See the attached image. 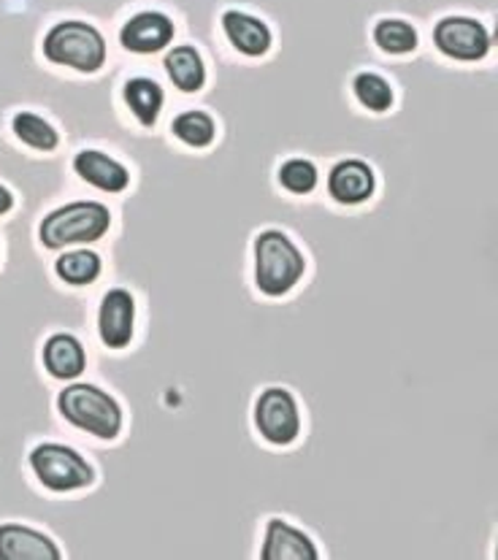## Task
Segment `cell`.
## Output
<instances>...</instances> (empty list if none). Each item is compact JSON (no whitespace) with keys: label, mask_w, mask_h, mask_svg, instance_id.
Here are the masks:
<instances>
[{"label":"cell","mask_w":498,"mask_h":560,"mask_svg":"<svg viewBox=\"0 0 498 560\" xmlns=\"http://www.w3.org/2000/svg\"><path fill=\"white\" fill-rule=\"evenodd\" d=\"M306 255L293 236L279 228H266L252 242V279L268 299H282L306 277Z\"/></svg>","instance_id":"cell-1"},{"label":"cell","mask_w":498,"mask_h":560,"mask_svg":"<svg viewBox=\"0 0 498 560\" xmlns=\"http://www.w3.org/2000/svg\"><path fill=\"white\" fill-rule=\"evenodd\" d=\"M114 225L112 206L101 201L77 198L68 201L38 222V242L49 253H57L71 244H101Z\"/></svg>","instance_id":"cell-2"},{"label":"cell","mask_w":498,"mask_h":560,"mask_svg":"<svg viewBox=\"0 0 498 560\" xmlns=\"http://www.w3.org/2000/svg\"><path fill=\"white\" fill-rule=\"evenodd\" d=\"M57 411L77 431L90 433L101 442H114L123 433L125 415L117 396L99 382H71L57 393Z\"/></svg>","instance_id":"cell-3"},{"label":"cell","mask_w":498,"mask_h":560,"mask_svg":"<svg viewBox=\"0 0 498 560\" xmlns=\"http://www.w3.org/2000/svg\"><path fill=\"white\" fill-rule=\"evenodd\" d=\"M33 479L55 495H73L95 485V466L82 450L66 442H38L27 455Z\"/></svg>","instance_id":"cell-4"},{"label":"cell","mask_w":498,"mask_h":560,"mask_svg":"<svg viewBox=\"0 0 498 560\" xmlns=\"http://www.w3.org/2000/svg\"><path fill=\"white\" fill-rule=\"evenodd\" d=\"M44 57L55 66L71 68V71L93 77L108 60L106 38L95 25L82 20H62L49 27L42 44Z\"/></svg>","instance_id":"cell-5"},{"label":"cell","mask_w":498,"mask_h":560,"mask_svg":"<svg viewBox=\"0 0 498 560\" xmlns=\"http://www.w3.org/2000/svg\"><path fill=\"white\" fill-rule=\"evenodd\" d=\"M431 47L452 62H472L488 60L494 51V38H490L488 25L472 14H448L433 22L431 27Z\"/></svg>","instance_id":"cell-6"},{"label":"cell","mask_w":498,"mask_h":560,"mask_svg":"<svg viewBox=\"0 0 498 560\" xmlns=\"http://www.w3.org/2000/svg\"><path fill=\"white\" fill-rule=\"evenodd\" d=\"M257 433L274 447H290L301 436V409L288 387L271 385L257 393L252 407Z\"/></svg>","instance_id":"cell-7"},{"label":"cell","mask_w":498,"mask_h":560,"mask_svg":"<svg viewBox=\"0 0 498 560\" xmlns=\"http://www.w3.org/2000/svg\"><path fill=\"white\" fill-rule=\"evenodd\" d=\"M136 319H139L136 295L123 284L108 288L99 301V312H95V328H99L101 345L114 352L128 350L136 341Z\"/></svg>","instance_id":"cell-8"},{"label":"cell","mask_w":498,"mask_h":560,"mask_svg":"<svg viewBox=\"0 0 498 560\" xmlns=\"http://www.w3.org/2000/svg\"><path fill=\"white\" fill-rule=\"evenodd\" d=\"M71 168L84 185L108 192L112 198L125 196L130 190V185H134V174L128 171V165L123 160L112 158L108 152L99 150V147H84V150H79L73 154Z\"/></svg>","instance_id":"cell-9"},{"label":"cell","mask_w":498,"mask_h":560,"mask_svg":"<svg viewBox=\"0 0 498 560\" xmlns=\"http://www.w3.org/2000/svg\"><path fill=\"white\" fill-rule=\"evenodd\" d=\"M325 192L339 206H363L377 196V171L360 158L336 160L325 174Z\"/></svg>","instance_id":"cell-10"},{"label":"cell","mask_w":498,"mask_h":560,"mask_svg":"<svg viewBox=\"0 0 498 560\" xmlns=\"http://www.w3.org/2000/svg\"><path fill=\"white\" fill-rule=\"evenodd\" d=\"M174 36H176L174 20H171L169 14H163V11H152V9L136 11L130 20L123 22V27H119L117 33L123 49L130 51V55H141V57H150V55H158V51H163L171 42H174Z\"/></svg>","instance_id":"cell-11"},{"label":"cell","mask_w":498,"mask_h":560,"mask_svg":"<svg viewBox=\"0 0 498 560\" xmlns=\"http://www.w3.org/2000/svg\"><path fill=\"white\" fill-rule=\"evenodd\" d=\"M257 560H320V550L301 525L285 517H268Z\"/></svg>","instance_id":"cell-12"},{"label":"cell","mask_w":498,"mask_h":560,"mask_svg":"<svg viewBox=\"0 0 498 560\" xmlns=\"http://www.w3.org/2000/svg\"><path fill=\"white\" fill-rule=\"evenodd\" d=\"M0 560H62V550L44 530L5 520L0 523Z\"/></svg>","instance_id":"cell-13"},{"label":"cell","mask_w":498,"mask_h":560,"mask_svg":"<svg viewBox=\"0 0 498 560\" xmlns=\"http://www.w3.org/2000/svg\"><path fill=\"white\" fill-rule=\"evenodd\" d=\"M42 365L51 380L73 382L88 374L90 355L79 336L68 334V330H55L42 347Z\"/></svg>","instance_id":"cell-14"},{"label":"cell","mask_w":498,"mask_h":560,"mask_svg":"<svg viewBox=\"0 0 498 560\" xmlns=\"http://www.w3.org/2000/svg\"><path fill=\"white\" fill-rule=\"evenodd\" d=\"M222 33H225L228 44L233 51L250 57V60H260L274 47V33L260 16L244 14L239 9H225L220 20Z\"/></svg>","instance_id":"cell-15"},{"label":"cell","mask_w":498,"mask_h":560,"mask_svg":"<svg viewBox=\"0 0 498 560\" xmlns=\"http://www.w3.org/2000/svg\"><path fill=\"white\" fill-rule=\"evenodd\" d=\"M163 73L182 95H198L206 88V60L193 44L171 49L163 60Z\"/></svg>","instance_id":"cell-16"},{"label":"cell","mask_w":498,"mask_h":560,"mask_svg":"<svg viewBox=\"0 0 498 560\" xmlns=\"http://www.w3.org/2000/svg\"><path fill=\"white\" fill-rule=\"evenodd\" d=\"M123 101L136 122L144 128H158L165 106V88L152 77H130L123 84Z\"/></svg>","instance_id":"cell-17"},{"label":"cell","mask_w":498,"mask_h":560,"mask_svg":"<svg viewBox=\"0 0 498 560\" xmlns=\"http://www.w3.org/2000/svg\"><path fill=\"white\" fill-rule=\"evenodd\" d=\"M371 42L391 57H409L420 49V31L404 16H382L371 27Z\"/></svg>","instance_id":"cell-18"},{"label":"cell","mask_w":498,"mask_h":560,"mask_svg":"<svg viewBox=\"0 0 498 560\" xmlns=\"http://www.w3.org/2000/svg\"><path fill=\"white\" fill-rule=\"evenodd\" d=\"M171 136L190 150H209L217 141V119L206 108H182L171 119Z\"/></svg>","instance_id":"cell-19"},{"label":"cell","mask_w":498,"mask_h":560,"mask_svg":"<svg viewBox=\"0 0 498 560\" xmlns=\"http://www.w3.org/2000/svg\"><path fill=\"white\" fill-rule=\"evenodd\" d=\"M11 133L16 141H22L25 147L36 152H55L60 150V130L49 122L47 117H42L38 112L31 108H22L11 117Z\"/></svg>","instance_id":"cell-20"},{"label":"cell","mask_w":498,"mask_h":560,"mask_svg":"<svg viewBox=\"0 0 498 560\" xmlns=\"http://www.w3.org/2000/svg\"><path fill=\"white\" fill-rule=\"evenodd\" d=\"M51 271L68 288H90L103 273V257L95 249H71L57 257Z\"/></svg>","instance_id":"cell-21"},{"label":"cell","mask_w":498,"mask_h":560,"mask_svg":"<svg viewBox=\"0 0 498 560\" xmlns=\"http://www.w3.org/2000/svg\"><path fill=\"white\" fill-rule=\"evenodd\" d=\"M352 95L360 108L371 114H387L396 106V88L377 71H358L352 77Z\"/></svg>","instance_id":"cell-22"},{"label":"cell","mask_w":498,"mask_h":560,"mask_svg":"<svg viewBox=\"0 0 498 560\" xmlns=\"http://www.w3.org/2000/svg\"><path fill=\"white\" fill-rule=\"evenodd\" d=\"M279 185L293 196H312L320 187V171L314 160L309 158H288L277 171Z\"/></svg>","instance_id":"cell-23"},{"label":"cell","mask_w":498,"mask_h":560,"mask_svg":"<svg viewBox=\"0 0 498 560\" xmlns=\"http://www.w3.org/2000/svg\"><path fill=\"white\" fill-rule=\"evenodd\" d=\"M14 206H16L14 192H11L5 185H0V217L9 214V211H14Z\"/></svg>","instance_id":"cell-24"},{"label":"cell","mask_w":498,"mask_h":560,"mask_svg":"<svg viewBox=\"0 0 498 560\" xmlns=\"http://www.w3.org/2000/svg\"><path fill=\"white\" fill-rule=\"evenodd\" d=\"M494 558L498 560V541H496V550H494Z\"/></svg>","instance_id":"cell-25"}]
</instances>
